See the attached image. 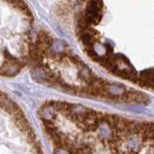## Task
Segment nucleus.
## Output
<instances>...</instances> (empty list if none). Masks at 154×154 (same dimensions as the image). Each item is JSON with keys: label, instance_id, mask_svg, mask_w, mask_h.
Instances as JSON below:
<instances>
[{"label": "nucleus", "instance_id": "obj_1", "mask_svg": "<svg viewBox=\"0 0 154 154\" xmlns=\"http://www.w3.org/2000/svg\"><path fill=\"white\" fill-rule=\"evenodd\" d=\"M17 72H19V65L17 64L16 61H9L2 70V73L6 76H13Z\"/></svg>", "mask_w": 154, "mask_h": 154}, {"label": "nucleus", "instance_id": "obj_2", "mask_svg": "<svg viewBox=\"0 0 154 154\" xmlns=\"http://www.w3.org/2000/svg\"><path fill=\"white\" fill-rule=\"evenodd\" d=\"M79 148L81 149L82 151V154H93L94 152V149L93 147H91L89 144L87 143H82Z\"/></svg>", "mask_w": 154, "mask_h": 154}, {"label": "nucleus", "instance_id": "obj_3", "mask_svg": "<svg viewBox=\"0 0 154 154\" xmlns=\"http://www.w3.org/2000/svg\"><path fill=\"white\" fill-rule=\"evenodd\" d=\"M25 135H26V140H27L28 143L32 144L35 140H36V135H35V132L32 128L26 132Z\"/></svg>", "mask_w": 154, "mask_h": 154}]
</instances>
